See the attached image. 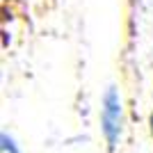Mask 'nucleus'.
<instances>
[{"label":"nucleus","mask_w":153,"mask_h":153,"mask_svg":"<svg viewBox=\"0 0 153 153\" xmlns=\"http://www.w3.org/2000/svg\"><path fill=\"white\" fill-rule=\"evenodd\" d=\"M151 101H153V91H151Z\"/></svg>","instance_id":"obj_4"},{"label":"nucleus","mask_w":153,"mask_h":153,"mask_svg":"<svg viewBox=\"0 0 153 153\" xmlns=\"http://www.w3.org/2000/svg\"><path fill=\"white\" fill-rule=\"evenodd\" d=\"M146 126H149V135H151V140H153V110L149 112V119H146Z\"/></svg>","instance_id":"obj_3"},{"label":"nucleus","mask_w":153,"mask_h":153,"mask_svg":"<svg viewBox=\"0 0 153 153\" xmlns=\"http://www.w3.org/2000/svg\"><path fill=\"white\" fill-rule=\"evenodd\" d=\"M98 128L108 153H114L121 146L126 135V101L119 85L110 82L101 94L98 103Z\"/></svg>","instance_id":"obj_1"},{"label":"nucleus","mask_w":153,"mask_h":153,"mask_svg":"<svg viewBox=\"0 0 153 153\" xmlns=\"http://www.w3.org/2000/svg\"><path fill=\"white\" fill-rule=\"evenodd\" d=\"M0 153H23V146L21 142L14 137L7 128L0 130Z\"/></svg>","instance_id":"obj_2"}]
</instances>
